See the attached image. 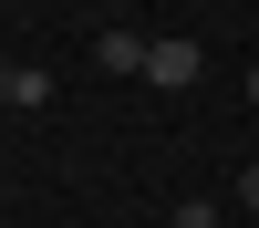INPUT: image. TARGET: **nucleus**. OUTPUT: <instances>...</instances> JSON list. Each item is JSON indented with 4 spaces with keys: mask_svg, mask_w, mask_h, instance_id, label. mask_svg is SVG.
Returning <instances> with one entry per match:
<instances>
[{
    "mask_svg": "<svg viewBox=\"0 0 259 228\" xmlns=\"http://www.w3.org/2000/svg\"><path fill=\"white\" fill-rule=\"evenodd\" d=\"M145 52H156V41H135V31H104V41H94L104 73H145Z\"/></svg>",
    "mask_w": 259,
    "mask_h": 228,
    "instance_id": "2",
    "label": "nucleus"
},
{
    "mask_svg": "<svg viewBox=\"0 0 259 228\" xmlns=\"http://www.w3.org/2000/svg\"><path fill=\"white\" fill-rule=\"evenodd\" d=\"M145 83H166V94H187V83H197V41H177V31H166L156 52H145Z\"/></svg>",
    "mask_w": 259,
    "mask_h": 228,
    "instance_id": "1",
    "label": "nucleus"
},
{
    "mask_svg": "<svg viewBox=\"0 0 259 228\" xmlns=\"http://www.w3.org/2000/svg\"><path fill=\"white\" fill-rule=\"evenodd\" d=\"M166 228H218V207H207V197H187V207H177Z\"/></svg>",
    "mask_w": 259,
    "mask_h": 228,
    "instance_id": "3",
    "label": "nucleus"
},
{
    "mask_svg": "<svg viewBox=\"0 0 259 228\" xmlns=\"http://www.w3.org/2000/svg\"><path fill=\"white\" fill-rule=\"evenodd\" d=\"M104 11H114V0H104Z\"/></svg>",
    "mask_w": 259,
    "mask_h": 228,
    "instance_id": "7",
    "label": "nucleus"
},
{
    "mask_svg": "<svg viewBox=\"0 0 259 228\" xmlns=\"http://www.w3.org/2000/svg\"><path fill=\"white\" fill-rule=\"evenodd\" d=\"M249 104H259V62H249Z\"/></svg>",
    "mask_w": 259,
    "mask_h": 228,
    "instance_id": "6",
    "label": "nucleus"
},
{
    "mask_svg": "<svg viewBox=\"0 0 259 228\" xmlns=\"http://www.w3.org/2000/svg\"><path fill=\"white\" fill-rule=\"evenodd\" d=\"M11 83H21V73H11V62H0V104H11Z\"/></svg>",
    "mask_w": 259,
    "mask_h": 228,
    "instance_id": "5",
    "label": "nucleus"
},
{
    "mask_svg": "<svg viewBox=\"0 0 259 228\" xmlns=\"http://www.w3.org/2000/svg\"><path fill=\"white\" fill-rule=\"evenodd\" d=\"M239 207H249V218H259V166H249V176H239Z\"/></svg>",
    "mask_w": 259,
    "mask_h": 228,
    "instance_id": "4",
    "label": "nucleus"
}]
</instances>
